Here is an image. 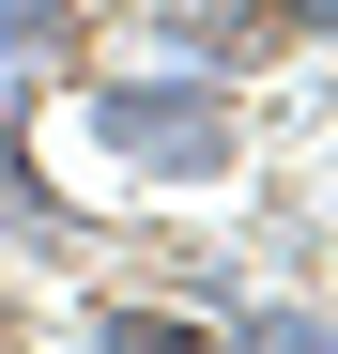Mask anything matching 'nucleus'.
I'll return each instance as SVG.
<instances>
[{"mask_svg": "<svg viewBox=\"0 0 338 354\" xmlns=\"http://www.w3.org/2000/svg\"><path fill=\"white\" fill-rule=\"evenodd\" d=\"M92 139L123 154V169H154V185H200V169H231V108H215L200 77H108L92 93Z\"/></svg>", "mask_w": 338, "mask_h": 354, "instance_id": "f257e3e1", "label": "nucleus"}, {"mask_svg": "<svg viewBox=\"0 0 338 354\" xmlns=\"http://www.w3.org/2000/svg\"><path fill=\"white\" fill-rule=\"evenodd\" d=\"M31 93H46V77H16V93H0V231H16L31 262H77V201L31 169Z\"/></svg>", "mask_w": 338, "mask_h": 354, "instance_id": "f03ea898", "label": "nucleus"}, {"mask_svg": "<svg viewBox=\"0 0 338 354\" xmlns=\"http://www.w3.org/2000/svg\"><path fill=\"white\" fill-rule=\"evenodd\" d=\"M92 339H123V354H169V339H200L185 308H92Z\"/></svg>", "mask_w": 338, "mask_h": 354, "instance_id": "7ed1b4c3", "label": "nucleus"}, {"mask_svg": "<svg viewBox=\"0 0 338 354\" xmlns=\"http://www.w3.org/2000/svg\"><path fill=\"white\" fill-rule=\"evenodd\" d=\"M77 16H62V0H0V46H62Z\"/></svg>", "mask_w": 338, "mask_h": 354, "instance_id": "20e7f679", "label": "nucleus"}, {"mask_svg": "<svg viewBox=\"0 0 338 354\" xmlns=\"http://www.w3.org/2000/svg\"><path fill=\"white\" fill-rule=\"evenodd\" d=\"M277 16H292V31H323V46H338V0H277Z\"/></svg>", "mask_w": 338, "mask_h": 354, "instance_id": "39448f33", "label": "nucleus"}]
</instances>
